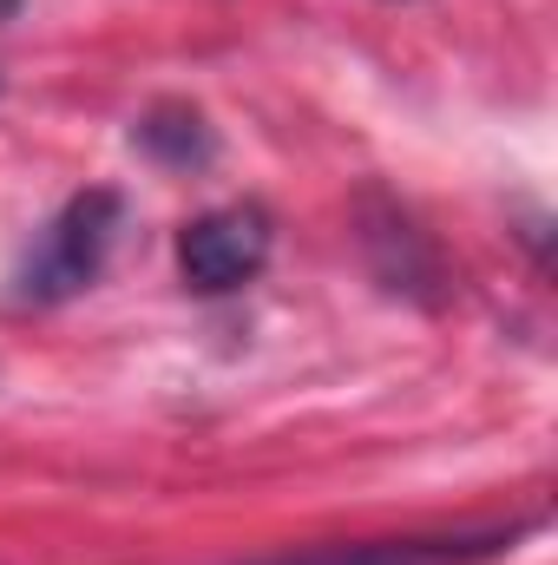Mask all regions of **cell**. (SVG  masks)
I'll return each mask as SVG.
<instances>
[{
	"label": "cell",
	"mask_w": 558,
	"mask_h": 565,
	"mask_svg": "<svg viewBox=\"0 0 558 565\" xmlns=\"http://www.w3.org/2000/svg\"><path fill=\"white\" fill-rule=\"evenodd\" d=\"M119 224H126V198L119 191L93 184V191L66 198V211L26 250V264L13 277V302L46 309V302H66L79 289H93L99 270H106V257H112V244H119Z\"/></svg>",
	"instance_id": "obj_1"
},
{
	"label": "cell",
	"mask_w": 558,
	"mask_h": 565,
	"mask_svg": "<svg viewBox=\"0 0 558 565\" xmlns=\"http://www.w3.org/2000/svg\"><path fill=\"white\" fill-rule=\"evenodd\" d=\"M277 224L264 204H217L204 217L184 224L178 237V277L191 282L197 296H230L270 264Z\"/></svg>",
	"instance_id": "obj_2"
},
{
	"label": "cell",
	"mask_w": 558,
	"mask_h": 565,
	"mask_svg": "<svg viewBox=\"0 0 558 565\" xmlns=\"http://www.w3.org/2000/svg\"><path fill=\"white\" fill-rule=\"evenodd\" d=\"M132 145H139L144 158L171 164V171H204L211 151H217V139H211V126H204L197 106H151L132 126Z\"/></svg>",
	"instance_id": "obj_3"
}]
</instances>
